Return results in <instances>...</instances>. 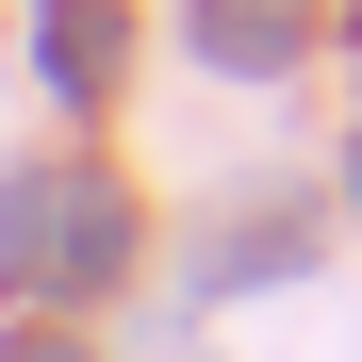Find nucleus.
Wrapping results in <instances>:
<instances>
[{"instance_id":"1","label":"nucleus","mask_w":362,"mask_h":362,"mask_svg":"<svg viewBox=\"0 0 362 362\" xmlns=\"http://www.w3.org/2000/svg\"><path fill=\"white\" fill-rule=\"evenodd\" d=\"M198 49L214 66H280L296 49V0H198Z\"/></svg>"},{"instance_id":"2","label":"nucleus","mask_w":362,"mask_h":362,"mask_svg":"<svg viewBox=\"0 0 362 362\" xmlns=\"http://www.w3.org/2000/svg\"><path fill=\"white\" fill-rule=\"evenodd\" d=\"M17 362H66V346H17Z\"/></svg>"}]
</instances>
